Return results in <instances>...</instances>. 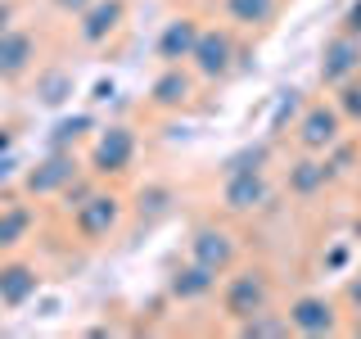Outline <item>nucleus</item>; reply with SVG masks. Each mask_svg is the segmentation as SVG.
Masks as SVG:
<instances>
[{
    "label": "nucleus",
    "instance_id": "f257e3e1",
    "mask_svg": "<svg viewBox=\"0 0 361 339\" xmlns=\"http://www.w3.org/2000/svg\"><path fill=\"white\" fill-rule=\"evenodd\" d=\"M276 299H280L276 271H271L267 263H244L240 258V263L221 276V285H217V316L226 326H235V321H244V316L271 308Z\"/></svg>",
    "mask_w": 361,
    "mask_h": 339
},
{
    "label": "nucleus",
    "instance_id": "f03ea898",
    "mask_svg": "<svg viewBox=\"0 0 361 339\" xmlns=\"http://www.w3.org/2000/svg\"><path fill=\"white\" fill-rule=\"evenodd\" d=\"M244 59H248V45L240 41V32L231 23H203L195 54H190V73L199 77V86H221L248 68Z\"/></svg>",
    "mask_w": 361,
    "mask_h": 339
},
{
    "label": "nucleus",
    "instance_id": "7ed1b4c3",
    "mask_svg": "<svg viewBox=\"0 0 361 339\" xmlns=\"http://www.w3.org/2000/svg\"><path fill=\"white\" fill-rule=\"evenodd\" d=\"M127 208H131V199L122 195L113 181H99V186L90 190V199L82 203V208L68 213V226H73L77 244H86V249H104V244H113L122 231H127Z\"/></svg>",
    "mask_w": 361,
    "mask_h": 339
},
{
    "label": "nucleus",
    "instance_id": "20e7f679",
    "mask_svg": "<svg viewBox=\"0 0 361 339\" xmlns=\"http://www.w3.org/2000/svg\"><path fill=\"white\" fill-rule=\"evenodd\" d=\"M135 158H140V131L131 122H104V127L90 131L82 163L95 181H113L118 186L122 177H131Z\"/></svg>",
    "mask_w": 361,
    "mask_h": 339
},
{
    "label": "nucleus",
    "instance_id": "39448f33",
    "mask_svg": "<svg viewBox=\"0 0 361 339\" xmlns=\"http://www.w3.org/2000/svg\"><path fill=\"white\" fill-rule=\"evenodd\" d=\"M185 254L195 258V263H203V267H212L217 276H226L235 263L244 258V240H240V231L231 226V218H195L190 222V235H185Z\"/></svg>",
    "mask_w": 361,
    "mask_h": 339
},
{
    "label": "nucleus",
    "instance_id": "423d86ee",
    "mask_svg": "<svg viewBox=\"0 0 361 339\" xmlns=\"http://www.w3.org/2000/svg\"><path fill=\"white\" fill-rule=\"evenodd\" d=\"M343 136H348V122H343V113L334 109L330 90H325V95H312L307 105L298 109V118H293V127H289V145L302 150V154H325L334 141H343Z\"/></svg>",
    "mask_w": 361,
    "mask_h": 339
},
{
    "label": "nucleus",
    "instance_id": "0eeeda50",
    "mask_svg": "<svg viewBox=\"0 0 361 339\" xmlns=\"http://www.w3.org/2000/svg\"><path fill=\"white\" fill-rule=\"evenodd\" d=\"M45 64V41H41V28L32 23H9L0 32V86L18 90L27 86V77Z\"/></svg>",
    "mask_w": 361,
    "mask_h": 339
},
{
    "label": "nucleus",
    "instance_id": "6e6552de",
    "mask_svg": "<svg viewBox=\"0 0 361 339\" xmlns=\"http://www.w3.org/2000/svg\"><path fill=\"white\" fill-rule=\"evenodd\" d=\"M276 177L271 172H235V177H221L217 186V213L226 218H257V213H271L276 208Z\"/></svg>",
    "mask_w": 361,
    "mask_h": 339
},
{
    "label": "nucleus",
    "instance_id": "1a4fd4ad",
    "mask_svg": "<svg viewBox=\"0 0 361 339\" xmlns=\"http://www.w3.org/2000/svg\"><path fill=\"white\" fill-rule=\"evenodd\" d=\"M289 331L302 339H325V335H343V303L330 299L321 290H298L285 303Z\"/></svg>",
    "mask_w": 361,
    "mask_h": 339
},
{
    "label": "nucleus",
    "instance_id": "9d476101",
    "mask_svg": "<svg viewBox=\"0 0 361 339\" xmlns=\"http://www.w3.org/2000/svg\"><path fill=\"white\" fill-rule=\"evenodd\" d=\"M131 18V0H90L82 14L73 18V41L77 50H109L113 41L122 37V28H127Z\"/></svg>",
    "mask_w": 361,
    "mask_h": 339
},
{
    "label": "nucleus",
    "instance_id": "9b49d317",
    "mask_svg": "<svg viewBox=\"0 0 361 339\" xmlns=\"http://www.w3.org/2000/svg\"><path fill=\"white\" fill-rule=\"evenodd\" d=\"M82 172H86V163H82V154H77V150H50L41 163H32L27 172H23L18 190H23L27 199L45 203V199H59Z\"/></svg>",
    "mask_w": 361,
    "mask_h": 339
},
{
    "label": "nucleus",
    "instance_id": "f8f14e48",
    "mask_svg": "<svg viewBox=\"0 0 361 339\" xmlns=\"http://www.w3.org/2000/svg\"><path fill=\"white\" fill-rule=\"evenodd\" d=\"M217 285H221L217 271L195 263L190 254L180 258V263H172L167 276H163V294H167V303H176V308H203L208 299H217Z\"/></svg>",
    "mask_w": 361,
    "mask_h": 339
},
{
    "label": "nucleus",
    "instance_id": "ddd939ff",
    "mask_svg": "<svg viewBox=\"0 0 361 339\" xmlns=\"http://www.w3.org/2000/svg\"><path fill=\"white\" fill-rule=\"evenodd\" d=\"M353 77H361V37L334 28L325 37L321 54H316V82H321V90H334V86L353 82Z\"/></svg>",
    "mask_w": 361,
    "mask_h": 339
},
{
    "label": "nucleus",
    "instance_id": "4468645a",
    "mask_svg": "<svg viewBox=\"0 0 361 339\" xmlns=\"http://www.w3.org/2000/svg\"><path fill=\"white\" fill-rule=\"evenodd\" d=\"M330 167H325V154H302L293 150L285 163H280V190L293 199V203H316L330 190Z\"/></svg>",
    "mask_w": 361,
    "mask_h": 339
},
{
    "label": "nucleus",
    "instance_id": "2eb2a0df",
    "mask_svg": "<svg viewBox=\"0 0 361 339\" xmlns=\"http://www.w3.org/2000/svg\"><path fill=\"white\" fill-rule=\"evenodd\" d=\"M199 95V77L190 73V64H158L145 105L154 113H185Z\"/></svg>",
    "mask_w": 361,
    "mask_h": 339
},
{
    "label": "nucleus",
    "instance_id": "dca6fc26",
    "mask_svg": "<svg viewBox=\"0 0 361 339\" xmlns=\"http://www.w3.org/2000/svg\"><path fill=\"white\" fill-rule=\"evenodd\" d=\"M176 203H180V195H176V186L172 181H163V177H149L140 190L131 195V208H127V226L135 235H145V231H154V226H163L167 218L176 213Z\"/></svg>",
    "mask_w": 361,
    "mask_h": 339
},
{
    "label": "nucleus",
    "instance_id": "f3484780",
    "mask_svg": "<svg viewBox=\"0 0 361 339\" xmlns=\"http://www.w3.org/2000/svg\"><path fill=\"white\" fill-rule=\"evenodd\" d=\"M41 280H45V271L32 263V258H23V254L0 258V312L27 308L41 294Z\"/></svg>",
    "mask_w": 361,
    "mask_h": 339
},
{
    "label": "nucleus",
    "instance_id": "a211bd4d",
    "mask_svg": "<svg viewBox=\"0 0 361 339\" xmlns=\"http://www.w3.org/2000/svg\"><path fill=\"white\" fill-rule=\"evenodd\" d=\"M73 95H77V68L63 64V59H45L27 77V100L37 109H63Z\"/></svg>",
    "mask_w": 361,
    "mask_h": 339
},
{
    "label": "nucleus",
    "instance_id": "6ab92c4d",
    "mask_svg": "<svg viewBox=\"0 0 361 339\" xmlns=\"http://www.w3.org/2000/svg\"><path fill=\"white\" fill-rule=\"evenodd\" d=\"M199 28H203V18L190 14V9L172 14L163 28H158V37H154V59L158 64H190L195 41H199Z\"/></svg>",
    "mask_w": 361,
    "mask_h": 339
},
{
    "label": "nucleus",
    "instance_id": "aec40b11",
    "mask_svg": "<svg viewBox=\"0 0 361 339\" xmlns=\"http://www.w3.org/2000/svg\"><path fill=\"white\" fill-rule=\"evenodd\" d=\"M37 226H41V208H37V199H9V203H0V258H9V254H23V244L37 235Z\"/></svg>",
    "mask_w": 361,
    "mask_h": 339
},
{
    "label": "nucleus",
    "instance_id": "412c9836",
    "mask_svg": "<svg viewBox=\"0 0 361 339\" xmlns=\"http://www.w3.org/2000/svg\"><path fill=\"white\" fill-rule=\"evenodd\" d=\"M285 0H217L221 23H231L240 37H262V32L276 28Z\"/></svg>",
    "mask_w": 361,
    "mask_h": 339
},
{
    "label": "nucleus",
    "instance_id": "4be33fe9",
    "mask_svg": "<svg viewBox=\"0 0 361 339\" xmlns=\"http://www.w3.org/2000/svg\"><path fill=\"white\" fill-rule=\"evenodd\" d=\"M276 167V141L271 136H262V141H248L240 145V150H231L221 158L217 177H235V172H271Z\"/></svg>",
    "mask_w": 361,
    "mask_h": 339
},
{
    "label": "nucleus",
    "instance_id": "5701e85b",
    "mask_svg": "<svg viewBox=\"0 0 361 339\" xmlns=\"http://www.w3.org/2000/svg\"><path fill=\"white\" fill-rule=\"evenodd\" d=\"M231 331L240 335V339H289V335H293V331H289V316H285V308H280V303H271V308L244 316V321H235Z\"/></svg>",
    "mask_w": 361,
    "mask_h": 339
},
{
    "label": "nucleus",
    "instance_id": "b1692460",
    "mask_svg": "<svg viewBox=\"0 0 361 339\" xmlns=\"http://www.w3.org/2000/svg\"><path fill=\"white\" fill-rule=\"evenodd\" d=\"M325 167H330V181H353L361 172V141L357 136H343V141H334L330 150H325Z\"/></svg>",
    "mask_w": 361,
    "mask_h": 339
},
{
    "label": "nucleus",
    "instance_id": "393cba45",
    "mask_svg": "<svg viewBox=\"0 0 361 339\" xmlns=\"http://www.w3.org/2000/svg\"><path fill=\"white\" fill-rule=\"evenodd\" d=\"M302 105H307V95H302L298 86H285V90L276 95V109H271V122H267V136H271L276 145L289 136V127H293V118H298Z\"/></svg>",
    "mask_w": 361,
    "mask_h": 339
},
{
    "label": "nucleus",
    "instance_id": "a878e982",
    "mask_svg": "<svg viewBox=\"0 0 361 339\" xmlns=\"http://www.w3.org/2000/svg\"><path fill=\"white\" fill-rule=\"evenodd\" d=\"M95 113H73V118H59L50 131V150H77V145L90 141V131H95Z\"/></svg>",
    "mask_w": 361,
    "mask_h": 339
},
{
    "label": "nucleus",
    "instance_id": "bb28decb",
    "mask_svg": "<svg viewBox=\"0 0 361 339\" xmlns=\"http://www.w3.org/2000/svg\"><path fill=\"white\" fill-rule=\"evenodd\" d=\"M330 100H334V109L343 113L348 131L361 127V77H353V82H343V86H334V90H330Z\"/></svg>",
    "mask_w": 361,
    "mask_h": 339
},
{
    "label": "nucleus",
    "instance_id": "cd10ccee",
    "mask_svg": "<svg viewBox=\"0 0 361 339\" xmlns=\"http://www.w3.org/2000/svg\"><path fill=\"white\" fill-rule=\"evenodd\" d=\"M95 186H99V181H95V177H90V172H82V177H77V181H73V186H68V190H63V195H59V199H54V203H59V213H63V218H68V213H73V208H82V203L90 199V190H95Z\"/></svg>",
    "mask_w": 361,
    "mask_h": 339
},
{
    "label": "nucleus",
    "instance_id": "c85d7f7f",
    "mask_svg": "<svg viewBox=\"0 0 361 339\" xmlns=\"http://www.w3.org/2000/svg\"><path fill=\"white\" fill-rule=\"evenodd\" d=\"M45 5H50V14H63V18H77V14H82V9L90 5V0H45Z\"/></svg>",
    "mask_w": 361,
    "mask_h": 339
},
{
    "label": "nucleus",
    "instance_id": "c756f323",
    "mask_svg": "<svg viewBox=\"0 0 361 339\" xmlns=\"http://www.w3.org/2000/svg\"><path fill=\"white\" fill-rule=\"evenodd\" d=\"M338 28L353 32V37H361V0H353V5L343 9V18H338Z\"/></svg>",
    "mask_w": 361,
    "mask_h": 339
},
{
    "label": "nucleus",
    "instance_id": "7c9ffc66",
    "mask_svg": "<svg viewBox=\"0 0 361 339\" xmlns=\"http://www.w3.org/2000/svg\"><path fill=\"white\" fill-rule=\"evenodd\" d=\"M113 95H118V86H113V77H99V82L90 86V105H109Z\"/></svg>",
    "mask_w": 361,
    "mask_h": 339
},
{
    "label": "nucleus",
    "instance_id": "2f4dec72",
    "mask_svg": "<svg viewBox=\"0 0 361 339\" xmlns=\"http://www.w3.org/2000/svg\"><path fill=\"white\" fill-rule=\"evenodd\" d=\"M325 267H330V271H343V267H348V240L334 244L330 254H325Z\"/></svg>",
    "mask_w": 361,
    "mask_h": 339
},
{
    "label": "nucleus",
    "instance_id": "473e14b6",
    "mask_svg": "<svg viewBox=\"0 0 361 339\" xmlns=\"http://www.w3.org/2000/svg\"><path fill=\"white\" fill-rule=\"evenodd\" d=\"M9 23H18V0H0V32H5Z\"/></svg>",
    "mask_w": 361,
    "mask_h": 339
},
{
    "label": "nucleus",
    "instance_id": "72a5a7b5",
    "mask_svg": "<svg viewBox=\"0 0 361 339\" xmlns=\"http://www.w3.org/2000/svg\"><path fill=\"white\" fill-rule=\"evenodd\" d=\"M14 141H18V131H14V127H0V154L14 150Z\"/></svg>",
    "mask_w": 361,
    "mask_h": 339
},
{
    "label": "nucleus",
    "instance_id": "f704fd0d",
    "mask_svg": "<svg viewBox=\"0 0 361 339\" xmlns=\"http://www.w3.org/2000/svg\"><path fill=\"white\" fill-rule=\"evenodd\" d=\"M353 240L361 244V213H357V222H353Z\"/></svg>",
    "mask_w": 361,
    "mask_h": 339
},
{
    "label": "nucleus",
    "instance_id": "c9c22d12",
    "mask_svg": "<svg viewBox=\"0 0 361 339\" xmlns=\"http://www.w3.org/2000/svg\"><path fill=\"white\" fill-rule=\"evenodd\" d=\"M357 213H361V172H357Z\"/></svg>",
    "mask_w": 361,
    "mask_h": 339
}]
</instances>
